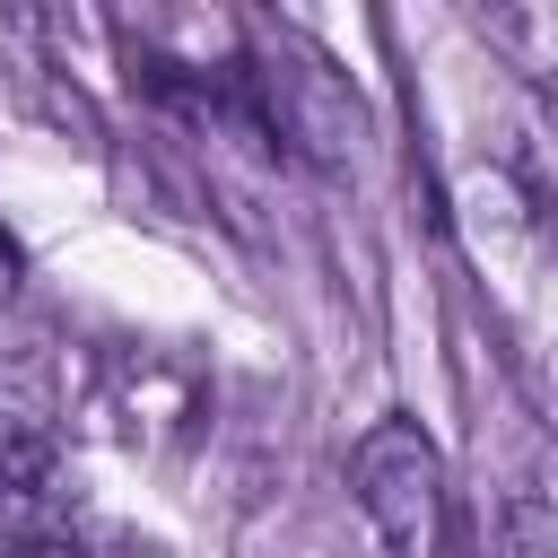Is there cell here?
I'll return each instance as SVG.
<instances>
[{"label":"cell","instance_id":"cell-1","mask_svg":"<svg viewBox=\"0 0 558 558\" xmlns=\"http://www.w3.org/2000/svg\"><path fill=\"white\" fill-rule=\"evenodd\" d=\"M244 87H253V113H262V131L279 148H296L323 174H349L357 166V131H366L357 122V96H349V78L305 35H270L244 61Z\"/></svg>","mask_w":558,"mask_h":558},{"label":"cell","instance_id":"cell-2","mask_svg":"<svg viewBox=\"0 0 558 558\" xmlns=\"http://www.w3.org/2000/svg\"><path fill=\"white\" fill-rule=\"evenodd\" d=\"M349 488H357V514L375 523V541L392 558H436L445 541V453L418 418H375L357 445H349Z\"/></svg>","mask_w":558,"mask_h":558},{"label":"cell","instance_id":"cell-3","mask_svg":"<svg viewBox=\"0 0 558 558\" xmlns=\"http://www.w3.org/2000/svg\"><path fill=\"white\" fill-rule=\"evenodd\" d=\"M17 471H61L44 366H0V480H17Z\"/></svg>","mask_w":558,"mask_h":558},{"label":"cell","instance_id":"cell-4","mask_svg":"<svg viewBox=\"0 0 558 558\" xmlns=\"http://www.w3.org/2000/svg\"><path fill=\"white\" fill-rule=\"evenodd\" d=\"M506 558H549V480L523 471L506 488Z\"/></svg>","mask_w":558,"mask_h":558},{"label":"cell","instance_id":"cell-5","mask_svg":"<svg viewBox=\"0 0 558 558\" xmlns=\"http://www.w3.org/2000/svg\"><path fill=\"white\" fill-rule=\"evenodd\" d=\"M17 279H26V253H17V235H9V227H0V305H9V296H17Z\"/></svg>","mask_w":558,"mask_h":558},{"label":"cell","instance_id":"cell-6","mask_svg":"<svg viewBox=\"0 0 558 558\" xmlns=\"http://www.w3.org/2000/svg\"><path fill=\"white\" fill-rule=\"evenodd\" d=\"M17 558H78V541H35V549H17Z\"/></svg>","mask_w":558,"mask_h":558}]
</instances>
